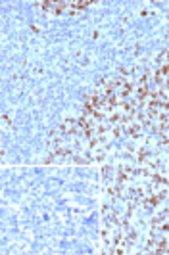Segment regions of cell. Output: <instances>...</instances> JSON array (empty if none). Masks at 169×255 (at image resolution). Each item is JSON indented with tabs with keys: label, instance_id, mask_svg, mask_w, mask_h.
Instances as JSON below:
<instances>
[{
	"label": "cell",
	"instance_id": "6da1fadb",
	"mask_svg": "<svg viewBox=\"0 0 169 255\" xmlns=\"http://www.w3.org/2000/svg\"><path fill=\"white\" fill-rule=\"evenodd\" d=\"M75 127H79L77 121L67 119V121H63V123H62V127H60V129H62L63 134H73V132H75Z\"/></svg>",
	"mask_w": 169,
	"mask_h": 255
}]
</instances>
